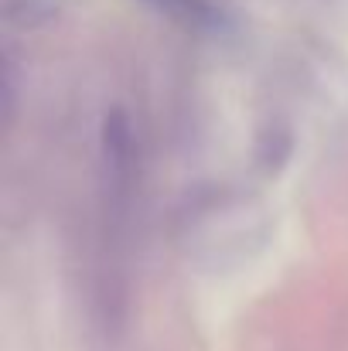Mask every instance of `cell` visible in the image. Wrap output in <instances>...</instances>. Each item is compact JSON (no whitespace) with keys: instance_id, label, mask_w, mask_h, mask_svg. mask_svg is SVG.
I'll list each match as a JSON object with an SVG mask.
<instances>
[{"instance_id":"1","label":"cell","mask_w":348,"mask_h":351,"mask_svg":"<svg viewBox=\"0 0 348 351\" xmlns=\"http://www.w3.org/2000/svg\"><path fill=\"white\" fill-rule=\"evenodd\" d=\"M143 3L192 31H212L222 24V14L212 0H143Z\"/></svg>"}]
</instances>
